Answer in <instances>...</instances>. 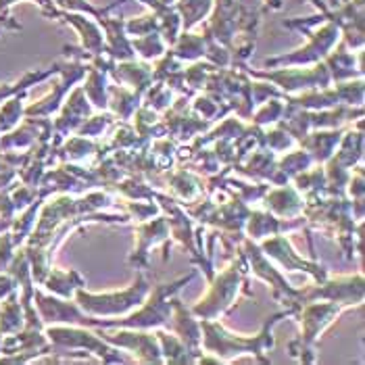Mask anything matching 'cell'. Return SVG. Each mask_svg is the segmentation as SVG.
I'll return each instance as SVG.
<instances>
[{"mask_svg":"<svg viewBox=\"0 0 365 365\" xmlns=\"http://www.w3.org/2000/svg\"><path fill=\"white\" fill-rule=\"evenodd\" d=\"M259 78H265V80H272L274 84H278L284 88L286 92H294V90H301V88H328V84L332 82L330 78V71L324 65H317L315 69H299V71H288L282 67V71L276 73H255Z\"/></svg>","mask_w":365,"mask_h":365,"instance_id":"9","label":"cell"},{"mask_svg":"<svg viewBox=\"0 0 365 365\" xmlns=\"http://www.w3.org/2000/svg\"><path fill=\"white\" fill-rule=\"evenodd\" d=\"M0 346H2V334H0Z\"/></svg>","mask_w":365,"mask_h":365,"instance_id":"28","label":"cell"},{"mask_svg":"<svg viewBox=\"0 0 365 365\" xmlns=\"http://www.w3.org/2000/svg\"><path fill=\"white\" fill-rule=\"evenodd\" d=\"M195 278V272L186 278H180L169 284H159L153 290H148V297L142 303V309L134 315H130L128 319L115 322V319H94L90 315L88 319V328H136V330H148V328H157L168 324L171 317V299L173 294L188 282Z\"/></svg>","mask_w":365,"mask_h":365,"instance_id":"1","label":"cell"},{"mask_svg":"<svg viewBox=\"0 0 365 365\" xmlns=\"http://www.w3.org/2000/svg\"><path fill=\"white\" fill-rule=\"evenodd\" d=\"M42 284L51 290V292H55L56 297H63V299H69V297H73V292L78 290V288H84L86 280L78 274V272H63V269H48V274H46V278L42 280Z\"/></svg>","mask_w":365,"mask_h":365,"instance_id":"13","label":"cell"},{"mask_svg":"<svg viewBox=\"0 0 365 365\" xmlns=\"http://www.w3.org/2000/svg\"><path fill=\"white\" fill-rule=\"evenodd\" d=\"M46 336L53 344V353L55 351H88V353H94L98 355L101 361L105 364H128L130 359L119 355V351L109 344L107 340L98 338L94 332L86 330L84 328H58L53 326L46 330Z\"/></svg>","mask_w":365,"mask_h":365,"instance_id":"4","label":"cell"},{"mask_svg":"<svg viewBox=\"0 0 365 365\" xmlns=\"http://www.w3.org/2000/svg\"><path fill=\"white\" fill-rule=\"evenodd\" d=\"M338 36H340V28L336 24H326L317 29L313 36H311L309 44L305 48H299L294 51L292 55L276 56V58H267L265 65L267 67H276V65H307V63H317L319 58L330 55L332 46L338 42Z\"/></svg>","mask_w":365,"mask_h":365,"instance_id":"6","label":"cell"},{"mask_svg":"<svg viewBox=\"0 0 365 365\" xmlns=\"http://www.w3.org/2000/svg\"><path fill=\"white\" fill-rule=\"evenodd\" d=\"M249 227V234L253 238H265V236H274L282 230L280 220H276L269 213H251L249 220L245 222Z\"/></svg>","mask_w":365,"mask_h":365,"instance_id":"20","label":"cell"},{"mask_svg":"<svg viewBox=\"0 0 365 365\" xmlns=\"http://www.w3.org/2000/svg\"><path fill=\"white\" fill-rule=\"evenodd\" d=\"M205 48H207V40L202 36H195V34H184L182 38L178 36V40L173 42L175 58L195 61L198 56L205 55Z\"/></svg>","mask_w":365,"mask_h":365,"instance_id":"19","label":"cell"},{"mask_svg":"<svg viewBox=\"0 0 365 365\" xmlns=\"http://www.w3.org/2000/svg\"><path fill=\"white\" fill-rule=\"evenodd\" d=\"M138 240H140V247H138V251H136V257L134 259H138L140 257L142 265H146V251L150 249V247H155L157 242H161V240H165L169 236V225L168 222L163 220V217H159L157 222H150V224L142 225L140 230H138Z\"/></svg>","mask_w":365,"mask_h":365,"instance_id":"16","label":"cell"},{"mask_svg":"<svg viewBox=\"0 0 365 365\" xmlns=\"http://www.w3.org/2000/svg\"><path fill=\"white\" fill-rule=\"evenodd\" d=\"M34 307L38 309V315L42 324H71V326H86L90 315L80 305L65 301L63 297L44 294L40 290H34Z\"/></svg>","mask_w":365,"mask_h":365,"instance_id":"7","label":"cell"},{"mask_svg":"<svg viewBox=\"0 0 365 365\" xmlns=\"http://www.w3.org/2000/svg\"><path fill=\"white\" fill-rule=\"evenodd\" d=\"M148 282L144 280V276L138 274L136 282L121 290V292H107V294H92V292H86L84 288H78L73 294H76V301L88 315H119V313H128L134 307H140L144 303V299L148 297Z\"/></svg>","mask_w":365,"mask_h":365,"instance_id":"3","label":"cell"},{"mask_svg":"<svg viewBox=\"0 0 365 365\" xmlns=\"http://www.w3.org/2000/svg\"><path fill=\"white\" fill-rule=\"evenodd\" d=\"M24 324H26L24 305L17 299V292H11L9 297H4V303L0 307V334L2 336L15 334L24 328Z\"/></svg>","mask_w":365,"mask_h":365,"instance_id":"14","label":"cell"},{"mask_svg":"<svg viewBox=\"0 0 365 365\" xmlns=\"http://www.w3.org/2000/svg\"><path fill=\"white\" fill-rule=\"evenodd\" d=\"M55 2L58 6H63L65 11H78V13L88 15V17H94V19L105 17L113 6H115V4H111V6H107V9H96V6H92L88 0H55Z\"/></svg>","mask_w":365,"mask_h":365,"instance_id":"25","label":"cell"},{"mask_svg":"<svg viewBox=\"0 0 365 365\" xmlns=\"http://www.w3.org/2000/svg\"><path fill=\"white\" fill-rule=\"evenodd\" d=\"M132 48L138 51L144 58H159V56L165 53L168 44H165V40L161 38L159 31H153V34L138 36V38L132 42Z\"/></svg>","mask_w":365,"mask_h":365,"instance_id":"22","label":"cell"},{"mask_svg":"<svg viewBox=\"0 0 365 365\" xmlns=\"http://www.w3.org/2000/svg\"><path fill=\"white\" fill-rule=\"evenodd\" d=\"M209 6H211V0H180L175 9L182 17V24L186 28H192L207 15Z\"/></svg>","mask_w":365,"mask_h":365,"instance_id":"21","label":"cell"},{"mask_svg":"<svg viewBox=\"0 0 365 365\" xmlns=\"http://www.w3.org/2000/svg\"><path fill=\"white\" fill-rule=\"evenodd\" d=\"M261 249L265 251V255H267V257H274V259H278L282 265H284V267H288V269H305V272L313 274V276L317 278V282L326 280V274L311 269V263L303 261L299 255L290 249V240H288L286 236L274 234V238H272V240H267V242H263V247H261Z\"/></svg>","mask_w":365,"mask_h":365,"instance_id":"12","label":"cell"},{"mask_svg":"<svg viewBox=\"0 0 365 365\" xmlns=\"http://www.w3.org/2000/svg\"><path fill=\"white\" fill-rule=\"evenodd\" d=\"M342 311V305L338 303H315V305H307L305 309L301 307V322H303V334H301V344H303V351L309 349L313 351V342L315 338L319 336V332L332 324V319L336 317L338 313ZM301 351V353H303Z\"/></svg>","mask_w":365,"mask_h":365,"instance_id":"10","label":"cell"},{"mask_svg":"<svg viewBox=\"0 0 365 365\" xmlns=\"http://www.w3.org/2000/svg\"><path fill=\"white\" fill-rule=\"evenodd\" d=\"M280 315L272 317V319L263 326V330H261L255 338L234 336V334L225 332L224 328H222L220 324H215L213 319H202V322H200V332H202L205 336H200V340H205V351L217 355V361L232 359V357H238V355H245V353L261 357L267 349L274 346L272 326L276 324V319H278Z\"/></svg>","mask_w":365,"mask_h":365,"instance_id":"2","label":"cell"},{"mask_svg":"<svg viewBox=\"0 0 365 365\" xmlns=\"http://www.w3.org/2000/svg\"><path fill=\"white\" fill-rule=\"evenodd\" d=\"M113 117L111 115H96V117H90L86 119L84 125H80L76 132L78 136H86V138H98L103 136V132L111 125Z\"/></svg>","mask_w":365,"mask_h":365,"instance_id":"24","label":"cell"},{"mask_svg":"<svg viewBox=\"0 0 365 365\" xmlns=\"http://www.w3.org/2000/svg\"><path fill=\"white\" fill-rule=\"evenodd\" d=\"M56 19L65 21V24H71L73 28L78 29L80 38H82V51L88 56L103 55V48H105V36L101 28L84 15H76V13H69V11H58Z\"/></svg>","mask_w":365,"mask_h":365,"instance_id":"11","label":"cell"},{"mask_svg":"<svg viewBox=\"0 0 365 365\" xmlns=\"http://www.w3.org/2000/svg\"><path fill=\"white\" fill-rule=\"evenodd\" d=\"M311 163H313V159H311L309 153H305V150H297V153H292V155H288L286 159H282L280 163V171H284L286 175H297V173H301V171H307L311 168Z\"/></svg>","mask_w":365,"mask_h":365,"instance_id":"23","label":"cell"},{"mask_svg":"<svg viewBox=\"0 0 365 365\" xmlns=\"http://www.w3.org/2000/svg\"><path fill=\"white\" fill-rule=\"evenodd\" d=\"M282 113H284V105H280L278 101L265 105L261 111L255 115V123L263 125V123H274V121H280Z\"/></svg>","mask_w":365,"mask_h":365,"instance_id":"26","label":"cell"},{"mask_svg":"<svg viewBox=\"0 0 365 365\" xmlns=\"http://www.w3.org/2000/svg\"><path fill=\"white\" fill-rule=\"evenodd\" d=\"M340 136H342L340 130H336V132H315V134L307 136L303 144L307 146V153L313 161H328L336 150Z\"/></svg>","mask_w":365,"mask_h":365,"instance_id":"15","label":"cell"},{"mask_svg":"<svg viewBox=\"0 0 365 365\" xmlns=\"http://www.w3.org/2000/svg\"><path fill=\"white\" fill-rule=\"evenodd\" d=\"M105 340L113 344V346H123L128 351H134L142 364H163V355H161V344L157 334H148V332H140L136 328L130 330H121L105 336Z\"/></svg>","mask_w":365,"mask_h":365,"instance_id":"8","label":"cell"},{"mask_svg":"<svg viewBox=\"0 0 365 365\" xmlns=\"http://www.w3.org/2000/svg\"><path fill=\"white\" fill-rule=\"evenodd\" d=\"M24 98H26V90H21V92L9 96V98L2 103V107H0V132L13 130V128L19 123V119L26 115Z\"/></svg>","mask_w":365,"mask_h":365,"instance_id":"18","label":"cell"},{"mask_svg":"<svg viewBox=\"0 0 365 365\" xmlns=\"http://www.w3.org/2000/svg\"><path fill=\"white\" fill-rule=\"evenodd\" d=\"M13 2H17V0H0V11H6V6H11ZM36 2L42 6V11H44V15H46V17L56 19L58 11H56L55 6H53V0H36Z\"/></svg>","mask_w":365,"mask_h":365,"instance_id":"27","label":"cell"},{"mask_svg":"<svg viewBox=\"0 0 365 365\" xmlns=\"http://www.w3.org/2000/svg\"><path fill=\"white\" fill-rule=\"evenodd\" d=\"M245 265L234 263L230 269H225L222 276H217L213 286L209 288V292L205 294V299H200V303L192 307V315H198L202 319H215L217 315H222L234 301V297L240 290V278L245 274Z\"/></svg>","mask_w":365,"mask_h":365,"instance_id":"5","label":"cell"},{"mask_svg":"<svg viewBox=\"0 0 365 365\" xmlns=\"http://www.w3.org/2000/svg\"><path fill=\"white\" fill-rule=\"evenodd\" d=\"M267 207L274 213L288 215V217L303 213V200L292 188H282V190H274L272 195H267Z\"/></svg>","mask_w":365,"mask_h":365,"instance_id":"17","label":"cell"}]
</instances>
